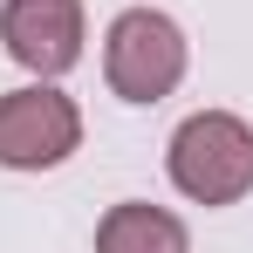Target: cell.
Segmentation results:
<instances>
[{
  "label": "cell",
  "instance_id": "obj_5",
  "mask_svg": "<svg viewBox=\"0 0 253 253\" xmlns=\"http://www.w3.org/2000/svg\"><path fill=\"white\" fill-rule=\"evenodd\" d=\"M96 253H192V233H185L178 212L144 206V199H124V206L103 212V226H96Z\"/></svg>",
  "mask_w": 253,
  "mask_h": 253
},
{
  "label": "cell",
  "instance_id": "obj_3",
  "mask_svg": "<svg viewBox=\"0 0 253 253\" xmlns=\"http://www.w3.org/2000/svg\"><path fill=\"white\" fill-rule=\"evenodd\" d=\"M83 144V110L55 83H28L0 96V165L7 171H55Z\"/></svg>",
  "mask_w": 253,
  "mask_h": 253
},
{
  "label": "cell",
  "instance_id": "obj_1",
  "mask_svg": "<svg viewBox=\"0 0 253 253\" xmlns=\"http://www.w3.org/2000/svg\"><path fill=\"white\" fill-rule=\"evenodd\" d=\"M171 185L192 206H240L253 192V124L233 110H199L171 130L165 151Z\"/></svg>",
  "mask_w": 253,
  "mask_h": 253
},
{
  "label": "cell",
  "instance_id": "obj_4",
  "mask_svg": "<svg viewBox=\"0 0 253 253\" xmlns=\"http://www.w3.org/2000/svg\"><path fill=\"white\" fill-rule=\"evenodd\" d=\"M0 42H7V55L28 69V76H42V83H55V76H69L76 62H83V0H7L0 7Z\"/></svg>",
  "mask_w": 253,
  "mask_h": 253
},
{
  "label": "cell",
  "instance_id": "obj_2",
  "mask_svg": "<svg viewBox=\"0 0 253 253\" xmlns=\"http://www.w3.org/2000/svg\"><path fill=\"white\" fill-rule=\"evenodd\" d=\"M185 62H192L185 28L158 7H124L103 35V76L124 103H165L185 83Z\"/></svg>",
  "mask_w": 253,
  "mask_h": 253
}]
</instances>
